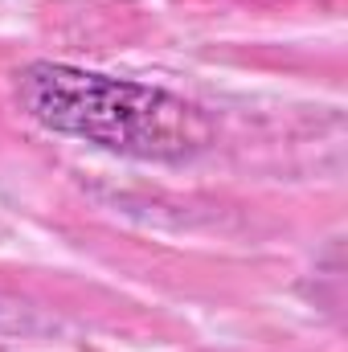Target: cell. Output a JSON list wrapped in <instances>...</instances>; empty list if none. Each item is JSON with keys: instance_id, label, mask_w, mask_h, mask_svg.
Here are the masks:
<instances>
[{"instance_id": "obj_1", "label": "cell", "mask_w": 348, "mask_h": 352, "mask_svg": "<svg viewBox=\"0 0 348 352\" xmlns=\"http://www.w3.org/2000/svg\"><path fill=\"white\" fill-rule=\"evenodd\" d=\"M21 111L54 135H70L127 160L180 164L209 148L213 123L197 102L168 90L111 78L62 62H33L17 74Z\"/></svg>"}]
</instances>
